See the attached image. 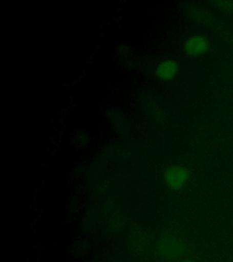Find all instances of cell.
Listing matches in <instances>:
<instances>
[{
  "mask_svg": "<svg viewBox=\"0 0 233 262\" xmlns=\"http://www.w3.org/2000/svg\"><path fill=\"white\" fill-rule=\"evenodd\" d=\"M180 262H197L195 260H193V259H183V260H180Z\"/></svg>",
  "mask_w": 233,
  "mask_h": 262,
  "instance_id": "cell-6",
  "label": "cell"
},
{
  "mask_svg": "<svg viewBox=\"0 0 233 262\" xmlns=\"http://www.w3.org/2000/svg\"><path fill=\"white\" fill-rule=\"evenodd\" d=\"M131 242H132L133 247L139 251L147 250V246H149L147 235H145L140 231H138L137 233L133 235V237H131Z\"/></svg>",
  "mask_w": 233,
  "mask_h": 262,
  "instance_id": "cell-5",
  "label": "cell"
},
{
  "mask_svg": "<svg viewBox=\"0 0 233 262\" xmlns=\"http://www.w3.org/2000/svg\"><path fill=\"white\" fill-rule=\"evenodd\" d=\"M157 250L165 259L176 260L184 256L187 248L179 237L172 234H164L157 242Z\"/></svg>",
  "mask_w": 233,
  "mask_h": 262,
  "instance_id": "cell-1",
  "label": "cell"
},
{
  "mask_svg": "<svg viewBox=\"0 0 233 262\" xmlns=\"http://www.w3.org/2000/svg\"><path fill=\"white\" fill-rule=\"evenodd\" d=\"M190 179V172L188 168L181 165H171L165 169L163 180L165 184L172 190H180L188 185Z\"/></svg>",
  "mask_w": 233,
  "mask_h": 262,
  "instance_id": "cell-2",
  "label": "cell"
},
{
  "mask_svg": "<svg viewBox=\"0 0 233 262\" xmlns=\"http://www.w3.org/2000/svg\"><path fill=\"white\" fill-rule=\"evenodd\" d=\"M210 42L204 35H193L188 37L183 46L184 53L190 57H201L209 51Z\"/></svg>",
  "mask_w": 233,
  "mask_h": 262,
  "instance_id": "cell-3",
  "label": "cell"
},
{
  "mask_svg": "<svg viewBox=\"0 0 233 262\" xmlns=\"http://www.w3.org/2000/svg\"><path fill=\"white\" fill-rule=\"evenodd\" d=\"M179 72H180L179 63L172 58H167L160 61L157 66L155 70L157 78L164 82L172 81L176 78Z\"/></svg>",
  "mask_w": 233,
  "mask_h": 262,
  "instance_id": "cell-4",
  "label": "cell"
}]
</instances>
